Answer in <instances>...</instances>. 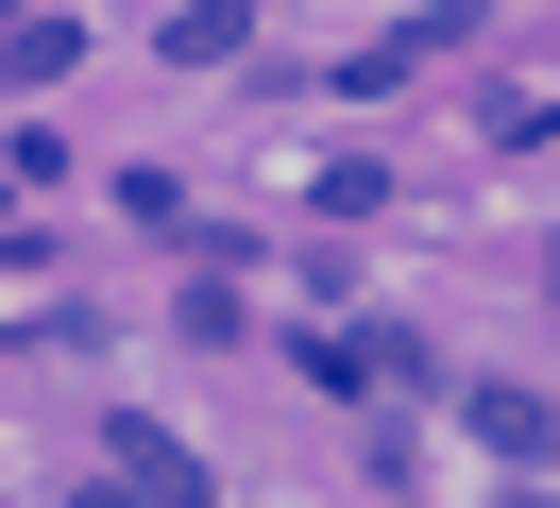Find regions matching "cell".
<instances>
[{"label": "cell", "instance_id": "6da1fadb", "mask_svg": "<svg viewBox=\"0 0 560 508\" xmlns=\"http://www.w3.org/2000/svg\"><path fill=\"white\" fill-rule=\"evenodd\" d=\"M103 458H119V492H137V508H205V458H187L171 424H137V406L103 424Z\"/></svg>", "mask_w": 560, "mask_h": 508}, {"label": "cell", "instance_id": "7a4b0ae2", "mask_svg": "<svg viewBox=\"0 0 560 508\" xmlns=\"http://www.w3.org/2000/svg\"><path fill=\"white\" fill-rule=\"evenodd\" d=\"M476 440L492 458H560V406L544 390H476Z\"/></svg>", "mask_w": 560, "mask_h": 508}, {"label": "cell", "instance_id": "3957f363", "mask_svg": "<svg viewBox=\"0 0 560 508\" xmlns=\"http://www.w3.org/2000/svg\"><path fill=\"white\" fill-rule=\"evenodd\" d=\"M255 34V0H171V68H221Z\"/></svg>", "mask_w": 560, "mask_h": 508}, {"label": "cell", "instance_id": "277c9868", "mask_svg": "<svg viewBox=\"0 0 560 508\" xmlns=\"http://www.w3.org/2000/svg\"><path fill=\"white\" fill-rule=\"evenodd\" d=\"M69 51H85L69 17H0V85H51V68H69Z\"/></svg>", "mask_w": 560, "mask_h": 508}]
</instances>
